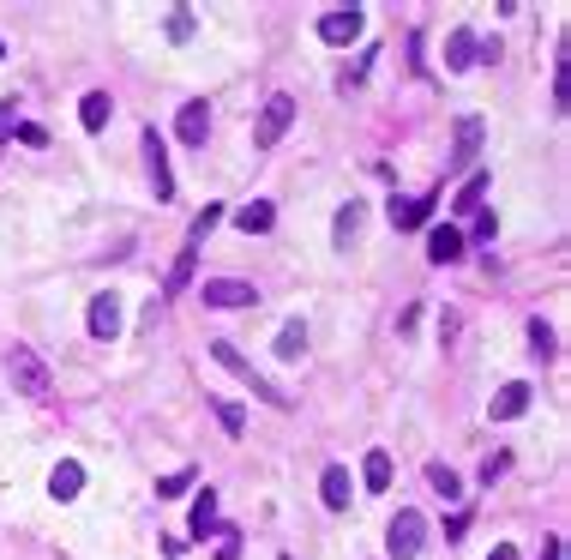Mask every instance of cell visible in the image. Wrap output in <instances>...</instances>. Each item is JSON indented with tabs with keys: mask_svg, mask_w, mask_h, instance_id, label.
<instances>
[{
	"mask_svg": "<svg viewBox=\"0 0 571 560\" xmlns=\"http://www.w3.org/2000/svg\"><path fill=\"white\" fill-rule=\"evenodd\" d=\"M6 380L19 386V398H31V404L55 398V374H48V361H42L37 350H24V343L6 350Z\"/></svg>",
	"mask_w": 571,
	"mask_h": 560,
	"instance_id": "obj_1",
	"label": "cell"
},
{
	"mask_svg": "<svg viewBox=\"0 0 571 560\" xmlns=\"http://www.w3.org/2000/svg\"><path fill=\"white\" fill-rule=\"evenodd\" d=\"M211 356H217V361H223V368H229V374H235V380H247V386H253V398H265V404H277V410H295V398H289V392H283V386H277V380H265V374H259L253 361L241 356L235 343H211Z\"/></svg>",
	"mask_w": 571,
	"mask_h": 560,
	"instance_id": "obj_2",
	"label": "cell"
},
{
	"mask_svg": "<svg viewBox=\"0 0 571 560\" xmlns=\"http://www.w3.org/2000/svg\"><path fill=\"white\" fill-rule=\"evenodd\" d=\"M421 542H427V519L415 512V506H403L391 519V530H385V555L391 560H415L421 555Z\"/></svg>",
	"mask_w": 571,
	"mask_h": 560,
	"instance_id": "obj_3",
	"label": "cell"
},
{
	"mask_svg": "<svg viewBox=\"0 0 571 560\" xmlns=\"http://www.w3.org/2000/svg\"><path fill=\"white\" fill-rule=\"evenodd\" d=\"M289 127H295V97H283V91H277V97L265 102V109H259L253 145H259V151H271V145L283 139V133H289Z\"/></svg>",
	"mask_w": 571,
	"mask_h": 560,
	"instance_id": "obj_4",
	"label": "cell"
},
{
	"mask_svg": "<svg viewBox=\"0 0 571 560\" xmlns=\"http://www.w3.org/2000/svg\"><path fill=\"white\" fill-rule=\"evenodd\" d=\"M481 139H488V120L481 115H457V127H452V169H470V163L481 157Z\"/></svg>",
	"mask_w": 571,
	"mask_h": 560,
	"instance_id": "obj_5",
	"label": "cell"
},
{
	"mask_svg": "<svg viewBox=\"0 0 571 560\" xmlns=\"http://www.w3.org/2000/svg\"><path fill=\"white\" fill-rule=\"evenodd\" d=\"M198 301H205V307H259V289L241 283V278H211L198 289Z\"/></svg>",
	"mask_w": 571,
	"mask_h": 560,
	"instance_id": "obj_6",
	"label": "cell"
},
{
	"mask_svg": "<svg viewBox=\"0 0 571 560\" xmlns=\"http://www.w3.org/2000/svg\"><path fill=\"white\" fill-rule=\"evenodd\" d=\"M84 325H91V338H97V343H115L120 338V296H115V289H109V296H91Z\"/></svg>",
	"mask_w": 571,
	"mask_h": 560,
	"instance_id": "obj_7",
	"label": "cell"
},
{
	"mask_svg": "<svg viewBox=\"0 0 571 560\" xmlns=\"http://www.w3.org/2000/svg\"><path fill=\"white\" fill-rule=\"evenodd\" d=\"M361 24H367V13H361V6H337V13H325V19H319V42H337V49H343V42L361 37Z\"/></svg>",
	"mask_w": 571,
	"mask_h": 560,
	"instance_id": "obj_8",
	"label": "cell"
},
{
	"mask_svg": "<svg viewBox=\"0 0 571 560\" xmlns=\"http://www.w3.org/2000/svg\"><path fill=\"white\" fill-rule=\"evenodd\" d=\"M145 157H151V187H157V200H175V175H169V151H163L157 127H145Z\"/></svg>",
	"mask_w": 571,
	"mask_h": 560,
	"instance_id": "obj_9",
	"label": "cell"
},
{
	"mask_svg": "<svg viewBox=\"0 0 571 560\" xmlns=\"http://www.w3.org/2000/svg\"><path fill=\"white\" fill-rule=\"evenodd\" d=\"M175 133H180V145H205L211 139V109H205V102H180V120H175Z\"/></svg>",
	"mask_w": 571,
	"mask_h": 560,
	"instance_id": "obj_10",
	"label": "cell"
},
{
	"mask_svg": "<svg viewBox=\"0 0 571 560\" xmlns=\"http://www.w3.org/2000/svg\"><path fill=\"white\" fill-rule=\"evenodd\" d=\"M530 398H535L530 386H523V380H512V386H499V398L488 404V416H493V422H517L523 410H530Z\"/></svg>",
	"mask_w": 571,
	"mask_h": 560,
	"instance_id": "obj_11",
	"label": "cell"
},
{
	"mask_svg": "<svg viewBox=\"0 0 571 560\" xmlns=\"http://www.w3.org/2000/svg\"><path fill=\"white\" fill-rule=\"evenodd\" d=\"M79 488H84V464H79V458H60L55 476H48V494L66 506V501H79Z\"/></svg>",
	"mask_w": 571,
	"mask_h": 560,
	"instance_id": "obj_12",
	"label": "cell"
},
{
	"mask_svg": "<svg viewBox=\"0 0 571 560\" xmlns=\"http://www.w3.org/2000/svg\"><path fill=\"white\" fill-rule=\"evenodd\" d=\"M470 67H475V31L457 24L452 37H445V73H470Z\"/></svg>",
	"mask_w": 571,
	"mask_h": 560,
	"instance_id": "obj_13",
	"label": "cell"
},
{
	"mask_svg": "<svg viewBox=\"0 0 571 560\" xmlns=\"http://www.w3.org/2000/svg\"><path fill=\"white\" fill-rule=\"evenodd\" d=\"M427 260H434V265H457V260H463V236H457L452 223H439L434 236H427Z\"/></svg>",
	"mask_w": 571,
	"mask_h": 560,
	"instance_id": "obj_14",
	"label": "cell"
},
{
	"mask_svg": "<svg viewBox=\"0 0 571 560\" xmlns=\"http://www.w3.org/2000/svg\"><path fill=\"white\" fill-rule=\"evenodd\" d=\"M319 494H325V506H331V512H343V506H349V494H355L349 470H343V464H331V470L319 476Z\"/></svg>",
	"mask_w": 571,
	"mask_h": 560,
	"instance_id": "obj_15",
	"label": "cell"
},
{
	"mask_svg": "<svg viewBox=\"0 0 571 560\" xmlns=\"http://www.w3.org/2000/svg\"><path fill=\"white\" fill-rule=\"evenodd\" d=\"M361 482H367V494H385V488H391V452H385V446H373V452H367Z\"/></svg>",
	"mask_w": 571,
	"mask_h": 560,
	"instance_id": "obj_16",
	"label": "cell"
},
{
	"mask_svg": "<svg viewBox=\"0 0 571 560\" xmlns=\"http://www.w3.org/2000/svg\"><path fill=\"white\" fill-rule=\"evenodd\" d=\"M434 218V200H391V229H421Z\"/></svg>",
	"mask_w": 571,
	"mask_h": 560,
	"instance_id": "obj_17",
	"label": "cell"
},
{
	"mask_svg": "<svg viewBox=\"0 0 571 560\" xmlns=\"http://www.w3.org/2000/svg\"><path fill=\"white\" fill-rule=\"evenodd\" d=\"M109 115H115V102H109V91H91V97L79 102V120H84V133H102V127H109Z\"/></svg>",
	"mask_w": 571,
	"mask_h": 560,
	"instance_id": "obj_18",
	"label": "cell"
},
{
	"mask_svg": "<svg viewBox=\"0 0 571 560\" xmlns=\"http://www.w3.org/2000/svg\"><path fill=\"white\" fill-rule=\"evenodd\" d=\"M235 223L247 229V236H271L277 211H271V200H253V205H241V211H235Z\"/></svg>",
	"mask_w": 571,
	"mask_h": 560,
	"instance_id": "obj_19",
	"label": "cell"
},
{
	"mask_svg": "<svg viewBox=\"0 0 571 560\" xmlns=\"http://www.w3.org/2000/svg\"><path fill=\"white\" fill-rule=\"evenodd\" d=\"M301 356H307V325L289 320L283 332H277V361H301Z\"/></svg>",
	"mask_w": 571,
	"mask_h": 560,
	"instance_id": "obj_20",
	"label": "cell"
},
{
	"mask_svg": "<svg viewBox=\"0 0 571 560\" xmlns=\"http://www.w3.org/2000/svg\"><path fill=\"white\" fill-rule=\"evenodd\" d=\"M481 193H488V169H475V175L463 181V193H457V205H452V211L475 218V211H481Z\"/></svg>",
	"mask_w": 571,
	"mask_h": 560,
	"instance_id": "obj_21",
	"label": "cell"
},
{
	"mask_svg": "<svg viewBox=\"0 0 571 560\" xmlns=\"http://www.w3.org/2000/svg\"><path fill=\"white\" fill-rule=\"evenodd\" d=\"M211 530H217V494L205 488V494H198V501H193V537L205 542V537H211Z\"/></svg>",
	"mask_w": 571,
	"mask_h": 560,
	"instance_id": "obj_22",
	"label": "cell"
},
{
	"mask_svg": "<svg viewBox=\"0 0 571 560\" xmlns=\"http://www.w3.org/2000/svg\"><path fill=\"white\" fill-rule=\"evenodd\" d=\"M427 482H434V494H445V501H463V476H457L452 464H427Z\"/></svg>",
	"mask_w": 571,
	"mask_h": 560,
	"instance_id": "obj_23",
	"label": "cell"
},
{
	"mask_svg": "<svg viewBox=\"0 0 571 560\" xmlns=\"http://www.w3.org/2000/svg\"><path fill=\"white\" fill-rule=\"evenodd\" d=\"M361 218H367V211H361V205H343V211H337V223H331V236H337V247H349L355 236H361Z\"/></svg>",
	"mask_w": 571,
	"mask_h": 560,
	"instance_id": "obj_24",
	"label": "cell"
},
{
	"mask_svg": "<svg viewBox=\"0 0 571 560\" xmlns=\"http://www.w3.org/2000/svg\"><path fill=\"white\" fill-rule=\"evenodd\" d=\"M217 223H223V205H205V211H198V218H193V229H187V253H193V247H198V241H205V236H211Z\"/></svg>",
	"mask_w": 571,
	"mask_h": 560,
	"instance_id": "obj_25",
	"label": "cell"
},
{
	"mask_svg": "<svg viewBox=\"0 0 571 560\" xmlns=\"http://www.w3.org/2000/svg\"><path fill=\"white\" fill-rule=\"evenodd\" d=\"M217 422H223V434H235V440L247 434V410L235 398H217Z\"/></svg>",
	"mask_w": 571,
	"mask_h": 560,
	"instance_id": "obj_26",
	"label": "cell"
},
{
	"mask_svg": "<svg viewBox=\"0 0 571 560\" xmlns=\"http://www.w3.org/2000/svg\"><path fill=\"white\" fill-rule=\"evenodd\" d=\"M193 260H198V253H180V260L169 265V283H163V296H180V289L193 283Z\"/></svg>",
	"mask_w": 571,
	"mask_h": 560,
	"instance_id": "obj_27",
	"label": "cell"
},
{
	"mask_svg": "<svg viewBox=\"0 0 571 560\" xmlns=\"http://www.w3.org/2000/svg\"><path fill=\"white\" fill-rule=\"evenodd\" d=\"M193 31H198L193 6H175V13H169V42H193Z\"/></svg>",
	"mask_w": 571,
	"mask_h": 560,
	"instance_id": "obj_28",
	"label": "cell"
},
{
	"mask_svg": "<svg viewBox=\"0 0 571 560\" xmlns=\"http://www.w3.org/2000/svg\"><path fill=\"white\" fill-rule=\"evenodd\" d=\"M193 488V470H169V476L157 482V501H175V494H187Z\"/></svg>",
	"mask_w": 571,
	"mask_h": 560,
	"instance_id": "obj_29",
	"label": "cell"
},
{
	"mask_svg": "<svg viewBox=\"0 0 571 560\" xmlns=\"http://www.w3.org/2000/svg\"><path fill=\"white\" fill-rule=\"evenodd\" d=\"M530 343H535V356H553V325L548 320H530Z\"/></svg>",
	"mask_w": 571,
	"mask_h": 560,
	"instance_id": "obj_30",
	"label": "cell"
},
{
	"mask_svg": "<svg viewBox=\"0 0 571 560\" xmlns=\"http://www.w3.org/2000/svg\"><path fill=\"white\" fill-rule=\"evenodd\" d=\"M13 139H19V145H48V133H42L37 120H19V127H13Z\"/></svg>",
	"mask_w": 571,
	"mask_h": 560,
	"instance_id": "obj_31",
	"label": "cell"
},
{
	"mask_svg": "<svg viewBox=\"0 0 571 560\" xmlns=\"http://www.w3.org/2000/svg\"><path fill=\"white\" fill-rule=\"evenodd\" d=\"M217 560H241V530H223V548H217Z\"/></svg>",
	"mask_w": 571,
	"mask_h": 560,
	"instance_id": "obj_32",
	"label": "cell"
},
{
	"mask_svg": "<svg viewBox=\"0 0 571 560\" xmlns=\"http://www.w3.org/2000/svg\"><path fill=\"white\" fill-rule=\"evenodd\" d=\"M493 229H499V223H493V211H475V241H493Z\"/></svg>",
	"mask_w": 571,
	"mask_h": 560,
	"instance_id": "obj_33",
	"label": "cell"
},
{
	"mask_svg": "<svg viewBox=\"0 0 571 560\" xmlns=\"http://www.w3.org/2000/svg\"><path fill=\"white\" fill-rule=\"evenodd\" d=\"M505 464H512V458H505V452H493V458L481 464V476H488V482H493V476H505Z\"/></svg>",
	"mask_w": 571,
	"mask_h": 560,
	"instance_id": "obj_34",
	"label": "cell"
},
{
	"mask_svg": "<svg viewBox=\"0 0 571 560\" xmlns=\"http://www.w3.org/2000/svg\"><path fill=\"white\" fill-rule=\"evenodd\" d=\"M541 560H566V542H559V537H548V542H541Z\"/></svg>",
	"mask_w": 571,
	"mask_h": 560,
	"instance_id": "obj_35",
	"label": "cell"
},
{
	"mask_svg": "<svg viewBox=\"0 0 571 560\" xmlns=\"http://www.w3.org/2000/svg\"><path fill=\"white\" fill-rule=\"evenodd\" d=\"M13 109H19V102H0V133H13V127H19V115H13Z\"/></svg>",
	"mask_w": 571,
	"mask_h": 560,
	"instance_id": "obj_36",
	"label": "cell"
},
{
	"mask_svg": "<svg viewBox=\"0 0 571 560\" xmlns=\"http://www.w3.org/2000/svg\"><path fill=\"white\" fill-rule=\"evenodd\" d=\"M488 560H517V548H512V542H499V548H493Z\"/></svg>",
	"mask_w": 571,
	"mask_h": 560,
	"instance_id": "obj_37",
	"label": "cell"
},
{
	"mask_svg": "<svg viewBox=\"0 0 571 560\" xmlns=\"http://www.w3.org/2000/svg\"><path fill=\"white\" fill-rule=\"evenodd\" d=\"M0 60H6V42H0Z\"/></svg>",
	"mask_w": 571,
	"mask_h": 560,
	"instance_id": "obj_38",
	"label": "cell"
}]
</instances>
